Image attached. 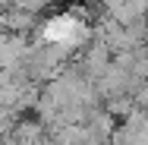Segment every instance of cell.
<instances>
[{
    "label": "cell",
    "mask_w": 148,
    "mask_h": 145,
    "mask_svg": "<svg viewBox=\"0 0 148 145\" xmlns=\"http://www.w3.org/2000/svg\"><path fill=\"white\" fill-rule=\"evenodd\" d=\"M25 57V41L19 35H0V73H10L19 60Z\"/></svg>",
    "instance_id": "1"
},
{
    "label": "cell",
    "mask_w": 148,
    "mask_h": 145,
    "mask_svg": "<svg viewBox=\"0 0 148 145\" xmlns=\"http://www.w3.org/2000/svg\"><path fill=\"white\" fill-rule=\"evenodd\" d=\"M136 104H139V111H142V114H148V82L139 85V91H136Z\"/></svg>",
    "instance_id": "2"
},
{
    "label": "cell",
    "mask_w": 148,
    "mask_h": 145,
    "mask_svg": "<svg viewBox=\"0 0 148 145\" xmlns=\"http://www.w3.org/2000/svg\"><path fill=\"white\" fill-rule=\"evenodd\" d=\"M126 6H129L136 16H145L148 13V0H126Z\"/></svg>",
    "instance_id": "3"
}]
</instances>
